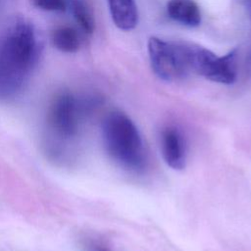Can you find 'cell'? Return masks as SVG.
I'll use <instances>...</instances> for the list:
<instances>
[{"instance_id": "6da1fadb", "label": "cell", "mask_w": 251, "mask_h": 251, "mask_svg": "<svg viewBox=\"0 0 251 251\" xmlns=\"http://www.w3.org/2000/svg\"><path fill=\"white\" fill-rule=\"evenodd\" d=\"M41 49L35 27L23 17L11 19L0 29V101L12 100L24 90Z\"/></svg>"}, {"instance_id": "7c38bea8", "label": "cell", "mask_w": 251, "mask_h": 251, "mask_svg": "<svg viewBox=\"0 0 251 251\" xmlns=\"http://www.w3.org/2000/svg\"><path fill=\"white\" fill-rule=\"evenodd\" d=\"M92 251H109L107 248H104L102 246H94L92 248Z\"/></svg>"}, {"instance_id": "7a4b0ae2", "label": "cell", "mask_w": 251, "mask_h": 251, "mask_svg": "<svg viewBox=\"0 0 251 251\" xmlns=\"http://www.w3.org/2000/svg\"><path fill=\"white\" fill-rule=\"evenodd\" d=\"M85 100L64 90L51 100L44 126L45 152L54 161H67L70 147L76 140L84 113L87 109Z\"/></svg>"}, {"instance_id": "5b68a950", "label": "cell", "mask_w": 251, "mask_h": 251, "mask_svg": "<svg viewBox=\"0 0 251 251\" xmlns=\"http://www.w3.org/2000/svg\"><path fill=\"white\" fill-rule=\"evenodd\" d=\"M147 52L153 73L162 80L176 81L190 73L186 66L181 40L168 41L150 36Z\"/></svg>"}, {"instance_id": "52a82bcc", "label": "cell", "mask_w": 251, "mask_h": 251, "mask_svg": "<svg viewBox=\"0 0 251 251\" xmlns=\"http://www.w3.org/2000/svg\"><path fill=\"white\" fill-rule=\"evenodd\" d=\"M114 25L123 31H130L138 24L135 0H107Z\"/></svg>"}, {"instance_id": "ba28073f", "label": "cell", "mask_w": 251, "mask_h": 251, "mask_svg": "<svg viewBox=\"0 0 251 251\" xmlns=\"http://www.w3.org/2000/svg\"><path fill=\"white\" fill-rule=\"evenodd\" d=\"M170 19L188 27L201 24V11L194 0H169L166 6Z\"/></svg>"}, {"instance_id": "30bf717a", "label": "cell", "mask_w": 251, "mask_h": 251, "mask_svg": "<svg viewBox=\"0 0 251 251\" xmlns=\"http://www.w3.org/2000/svg\"><path fill=\"white\" fill-rule=\"evenodd\" d=\"M69 9L79 28L91 34L95 28V20L88 3L85 0H69Z\"/></svg>"}, {"instance_id": "9c48e42d", "label": "cell", "mask_w": 251, "mask_h": 251, "mask_svg": "<svg viewBox=\"0 0 251 251\" xmlns=\"http://www.w3.org/2000/svg\"><path fill=\"white\" fill-rule=\"evenodd\" d=\"M51 41L56 49L64 53H75L81 42L78 31L70 25L56 27L51 33Z\"/></svg>"}, {"instance_id": "4fadbf2b", "label": "cell", "mask_w": 251, "mask_h": 251, "mask_svg": "<svg viewBox=\"0 0 251 251\" xmlns=\"http://www.w3.org/2000/svg\"><path fill=\"white\" fill-rule=\"evenodd\" d=\"M2 1H3V0H0V5H1V3H2Z\"/></svg>"}, {"instance_id": "8fae6325", "label": "cell", "mask_w": 251, "mask_h": 251, "mask_svg": "<svg viewBox=\"0 0 251 251\" xmlns=\"http://www.w3.org/2000/svg\"><path fill=\"white\" fill-rule=\"evenodd\" d=\"M32 5L42 11L62 13L69 8V0H31Z\"/></svg>"}, {"instance_id": "3957f363", "label": "cell", "mask_w": 251, "mask_h": 251, "mask_svg": "<svg viewBox=\"0 0 251 251\" xmlns=\"http://www.w3.org/2000/svg\"><path fill=\"white\" fill-rule=\"evenodd\" d=\"M102 140L108 155L121 167L141 172L146 154L141 134L132 120L121 111L110 112L102 123Z\"/></svg>"}, {"instance_id": "277c9868", "label": "cell", "mask_w": 251, "mask_h": 251, "mask_svg": "<svg viewBox=\"0 0 251 251\" xmlns=\"http://www.w3.org/2000/svg\"><path fill=\"white\" fill-rule=\"evenodd\" d=\"M186 66L189 73L204 78L229 85L237 77V49H232L223 56H218L208 48L194 42L181 40Z\"/></svg>"}, {"instance_id": "8992f818", "label": "cell", "mask_w": 251, "mask_h": 251, "mask_svg": "<svg viewBox=\"0 0 251 251\" xmlns=\"http://www.w3.org/2000/svg\"><path fill=\"white\" fill-rule=\"evenodd\" d=\"M162 156L173 170H182L185 167V146L180 132L172 126L166 127L161 135Z\"/></svg>"}]
</instances>
